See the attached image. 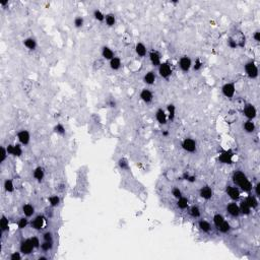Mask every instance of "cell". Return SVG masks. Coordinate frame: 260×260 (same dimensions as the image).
Here are the masks:
<instances>
[{
    "label": "cell",
    "mask_w": 260,
    "mask_h": 260,
    "mask_svg": "<svg viewBox=\"0 0 260 260\" xmlns=\"http://www.w3.org/2000/svg\"><path fill=\"white\" fill-rule=\"evenodd\" d=\"M104 65V62L101 59H98V60H96V62L94 63V68L95 69H100L101 67H103Z\"/></svg>",
    "instance_id": "cell-47"
},
{
    "label": "cell",
    "mask_w": 260,
    "mask_h": 260,
    "mask_svg": "<svg viewBox=\"0 0 260 260\" xmlns=\"http://www.w3.org/2000/svg\"><path fill=\"white\" fill-rule=\"evenodd\" d=\"M0 226H1V231L5 232L8 230V219L5 215H2L1 217V221H0Z\"/></svg>",
    "instance_id": "cell-30"
},
{
    "label": "cell",
    "mask_w": 260,
    "mask_h": 260,
    "mask_svg": "<svg viewBox=\"0 0 260 260\" xmlns=\"http://www.w3.org/2000/svg\"><path fill=\"white\" fill-rule=\"evenodd\" d=\"M217 229H219L222 233H228L230 230H231V226H230V224L228 222L224 221V222H222V224L219 228H217Z\"/></svg>",
    "instance_id": "cell-35"
},
{
    "label": "cell",
    "mask_w": 260,
    "mask_h": 260,
    "mask_svg": "<svg viewBox=\"0 0 260 260\" xmlns=\"http://www.w3.org/2000/svg\"><path fill=\"white\" fill-rule=\"evenodd\" d=\"M44 225V217L43 215H38L36 219L32 222V227L35 230H41Z\"/></svg>",
    "instance_id": "cell-16"
},
{
    "label": "cell",
    "mask_w": 260,
    "mask_h": 260,
    "mask_svg": "<svg viewBox=\"0 0 260 260\" xmlns=\"http://www.w3.org/2000/svg\"><path fill=\"white\" fill-rule=\"evenodd\" d=\"M246 202L249 204V206L251 207V208H256L257 206H258V200H257V198L255 196H248L246 199Z\"/></svg>",
    "instance_id": "cell-24"
},
{
    "label": "cell",
    "mask_w": 260,
    "mask_h": 260,
    "mask_svg": "<svg viewBox=\"0 0 260 260\" xmlns=\"http://www.w3.org/2000/svg\"><path fill=\"white\" fill-rule=\"evenodd\" d=\"M23 155V150H21V147L19 144H15L14 145V157H21Z\"/></svg>",
    "instance_id": "cell-44"
},
{
    "label": "cell",
    "mask_w": 260,
    "mask_h": 260,
    "mask_svg": "<svg viewBox=\"0 0 260 260\" xmlns=\"http://www.w3.org/2000/svg\"><path fill=\"white\" fill-rule=\"evenodd\" d=\"M143 80H144V82L147 83V85H153V83H155V72H152V71L147 72L144 75Z\"/></svg>",
    "instance_id": "cell-18"
},
{
    "label": "cell",
    "mask_w": 260,
    "mask_h": 260,
    "mask_svg": "<svg viewBox=\"0 0 260 260\" xmlns=\"http://www.w3.org/2000/svg\"><path fill=\"white\" fill-rule=\"evenodd\" d=\"M46 259H47V257H44V256H42L39 258V260H46Z\"/></svg>",
    "instance_id": "cell-57"
},
{
    "label": "cell",
    "mask_w": 260,
    "mask_h": 260,
    "mask_svg": "<svg viewBox=\"0 0 260 260\" xmlns=\"http://www.w3.org/2000/svg\"><path fill=\"white\" fill-rule=\"evenodd\" d=\"M177 206L179 207L180 209H186L188 207V199L185 197H182V196L180 198H178Z\"/></svg>",
    "instance_id": "cell-25"
},
{
    "label": "cell",
    "mask_w": 260,
    "mask_h": 260,
    "mask_svg": "<svg viewBox=\"0 0 260 260\" xmlns=\"http://www.w3.org/2000/svg\"><path fill=\"white\" fill-rule=\"evenodd\" d=\"M193 67H194V70H199V69L202 67L201 61H200L199 59H197V60L195 61V64H194V66H193Z\"/></svg>",
    "instance_id": "cell-51"
},
{
    "label": "cell",
    "mask_w": 260,
    "mask_h": 260,
    "mask_svg": "<svg viewBox=\"0 0 260 260\" xmlns=\"http://www.w3.org/2000/svg\"><path fill=\"white\" fill-rule=\"evenodd\" d=\"M24 88H27V91H29V88H32V83L29 82V80H26V81H24Z\"/></svg>",
    "instance_id": "cell-55"
},
{
    "label": "cell",
    "mask_w": 260,
    "mask_h": 260,
    "mask_svg": "<svg viewBox=\"0 0 260 260\" xmlns=\"http://www.w3.org/2000/svg\"><path fill=\"white\" fill-rule=\"evenodd\" d=\"M222 91L227 98H233L235 95V85L233 83H226L222 88Z\"/></svg>",
    "instance_id": "cell-8"
},
{
    "label": "cell",
    "mask_w": 260,
    "mask_h": 260,
    "mask_svg": "<svg viewBox=\"0 0 260 260\" xmlns=\"http://www.w3.org/2000/svg\"><path fill=\"white\" fill-rule=\"evenodd\" d=\"M23 211H24V214L26 217H32V215L35 214V208H34V206L32 204L28 203V204H24L23 206Z\"/></svg>",
    "instance_id": "cell-20"
},
{
    "label": "cell",
    "mask_w": 260,
    "mask_h": 260,
    "mask_svg": "<svg viewBox=\"0 0 260 260\" xmlns=\"http://www.w3.org/2000/svg\"><path fill=\"white\" fill-rule=\"evenodd\" d=\"M49 202H50V205L52 207H55V206H58L59 203H60V198L57 195H53L49 198Z\"/></svg>",
    "instance_id": "cell-33"
},
{
    "label": "cell",
    "mask_w": 260,
    "mask_h": 260,
    "mask_svg": "<svg viewBox=\"0 0 260 260\" xmlns=\"http://www.w3.org/2000/svg\"><path fill=\"white\" fill-rule=\"evenodd\" d=\"M54 129H55V132H57L58 134H61V135L65 134V128L63 127V125H61V124L56 125Z\"/></svg>",
    "instance_id": "cell-45"
},
{
    "label": "cell",
    "mask_w": 260,
    "mask_h": 260,
    "mask_svg": "<svg viewBox=\"0 0 260 260\" xmlns=\"http://www.w3.org/2000/svg\"><path fill=\"white\" fill-rule=\"evenodd\" d=\"M53 245H52V242H49V241H45L43 244L41 245V248L43 251H49V250L52 249Z\"/></svg>",
    "instance_id": "cell-40"
},
{
    "label": "cell",
    "mask_w": 260,
    "mask_h": 260,
    "mask_svg": "<svg viewBox=\"0 0 260 260\" xmlns=\"http://www.w3.org/2000/svg\"><path fill=\"white\" fill-rule=\"evenodd\" d=\"M243 113H244L245 117H247L248 119H254L255 117H256L257 111H256V109H255V107L253 105H250V104H248V105L245 106Z\"/></svg>",
    "instance_id": "cell-6"
},
{
    "label": "cell",
    "mask_w": 260,
    "mask_h": 260,
    "mask_svg": "<svg viewBox=\"0 0 260 260\" xmlns=\"http://www.w3.org/2000/svg\"><path fill=\"white\" fill-rule=\"evenodd\" d=\"M168 111H169L170 120H174V118H175V106L174 105H169V106H168Z\"/></svg>",
    "instance_id": "cell-41"
},
{
    "label": "cell",
    "mask_w": 260,
    "mask_h": 260,
    "mask_svg": "<svg viewBox=\"0 0 260 260\" xmlns=\"http://www.w3.org/2000/svg\"><path fill=\"white\" fill-rule=\"evenodd\" d=\"M255 194L256 196H260V183H257L255 185Z\"/></svg>",
    "instance_id": "cell-54"
},
{
    "label": "cell",
    "mask_w": 260,
    "mask_h": 260,
    "mask_svg": "<svg viewBox=\"0 0 260 260\" xmlns=\"http://www.w3.org/2000/svg\"><path fill=\"white\" fill-rule=\"evenodd\" d=\"M198 227H199L200 230L204 233H208V232H210V230H211V226H210L209 222H206V221H203V219L198 222Z\"/></svg>",
    "instance_id": "cell-21"
},
{
    "label": "cell",
    "mask_w": 260,
    "mask_h": 260,
    "mask_svg": "<svg viewBox=\"0 0 260 260\" xmlns=\"http://www.w3.org/2000/svg\"><path fill=\"white\" fill-rule=\"evenodd\" d=\"M10 259L11 260H21V254H19V252H13L10 256Z\"/></svg>",
    "instance_id": "cell-50"
},
{
    "label": "cell",
    "mask_w": 260,
    "mask_h": 260,
    "mask_svg": "<svg viewBox=\"0 0 260 260\" xmlns=\"http://www.w3.org/2000/svg\"><path fill=\"white\" fill-rule=\"evenodd\" d=\"M227 193L230 196V198L233 200H237L240 198V191L239 189L236 187H232V186H228L227 187Z\"/></svg>",
    "instance_id": "cell-10"
},
{
    "label": "cell",
    "mask_w": 260,
    "mask_h": 260,
    "mask_svg": "<svg viewBox=\"0 0 260 260\" xmlns=\"http://www.w3.org/2000/svg\"><path fill=\"white\" fill-rule=\"evenodd\" d=\"M155 118L160 124H166L167 123V115L163 109H158L155 113Z\"/></svg>",
    "instance_id": "cell-15"
},
{
    "label": "cell",
    "mask_w": 260,
    "mask_h": 260,
    "mask_svg": "<svg viewBox=\"0 0 260 260\" xmlns=\"http://www.w3.org/2000/svg\"><path fill=\"white\" fill-rule=\"evenodd\" d=\"M34 177H35V179H37L38 181H42V180H43V178H44V170H43V168H41V167L37 168V169L34 171Z\"/></svg>",
    "instance_id": "cell-27"
},
{
    "label": "cell",
    "mask_w": 260,
    "mask_h": 260,
    "mask_svg": "<svg viewBox=\"0 0 260 260\" xmlns=\"http://www.w3.org/2000/svg\"><path fill=\"white\" fill-rule=\"evenodd\" d=\"M102 55L104 58L107 59V60H111L114 57V52L111 50L109 47H104L102 50Z\"/></svg>",
    "instance_id": "cell-22"
},
{
    "label": "cell",
    "mask_w": 260,
    "mask_h": 260,
    "mask_svg": "<svg viewBox=\"0 0 260 260\" xmlns=\"http://www.w3.org/2000/svg\"><path fill=\"white\" fill-rule=\"evenodd\" d=\"M135 52H136V54H137L138 56L144 57L145 55H147V47L143 45L142 43L136 44V46H135Z\"/></svg>",
    "instance_id": "cell-17"
},
{
    "label": "cell",
    "mask_w": 260,
    "mask_h": 260,
    "mask_svg": "<svg viewBox=\"0 0 260 260\" xmlns=\"http://www.w3.org/2000/svg\"><path fill=\"white\" fill-rule=\"evenodd\" d=\"M24 46H26L28 49H29V50H35V49H36V47H37L36 41H35L34 39H32V38H29L27 40H24Z\"/></svg>",
    "instance_id": "cell-26"
},
{
    "label": "cell",
    "mask_w": 260,
    "mask_h": 260,
    "mask_svg": "<svg viewBox=\"0 0 260 260\" xmlns=\"http://www.w3.org/2000/svg\"><path fill=\"white\" fill-rule=\"evenodd\" d=\"M245 71H246L247 75L251 78H256L258 76V68H257L256 64L252 61L245 64Z\"/></svg>",
    "instance_id": "cell-2"
},
{
    "label": "cell",
    "mask_w": 260,
    "mask_h": 260,
    "mask_svg": "<svg viewBox=\"0 0 260 260\" xmlns=\"http://www.w3.org/2000/svg\"><path fill=\"white\" fill-rule=\"evenodd\" d=\"M224 221H225V217H222V214H214V224L215 225V227L219 228L222 224V222H224Z\"/></svg>",
    "instance_id": "cell-31"
},
{
    "label": "cell",
    "mask_w": 260,
    "mask_h": 260,
    "mask_svg": "<svg viewBox=\"0 0 260 260\" xmlns=\"http://www.w3.org/2000/svg\"><path fill=\"white\" fill-rule=\"evenodd\" d=\"M233 181L236 185L239 187H241V189H243L245 192H250L252 190V184L250 183L248 178L246 177V175L244 173L237 171L233 175Z\"/></svg>",
    "instance_id": "cell-1"
},
{
    "label": "cell",
    "mask_w": 260,
    "mask_h": 260,
    "mask_svg": "<svg viewBox=\"0 0 260 260\" xmlns=\"http://www.w3.org/2000/svg\"><path fill=\"white\" fill-rule=\"evenodd\" d=\"M7 155H8V152H7V150H6V148H4L3 147H1V163L5 161V158H6V157H7Z\"/></svg>",
    "instance_id": "cell-48"
},
{
    "label": "cell",
    "mask_w": 260,
    "mask_h": 260,
    "mask_svg": "<svg viewBox=\"0 0 260 260\" xmlns=\"http://www.w3.org/2000/svg\"><path fill=\"white\" fill-rule=\"evenodd\" d=\"M17 137H18L19 142H21V144H24V145L28 144V143L29 142V139H31V136H29V133L27 130H21V131H19L18 134H17Z\"/></svg>",
    "instance_id": "cell-9"
},
{
    "label": "cell",
    "mask_w": 260,
    "mask_h": 260,
    "mask_svg": "<svg viewBox=\"0 0 260 260\" xmlns=\"http://www.w3.org/2000/svg\"><path fill=\"white\" fill-rule=\"evenodd\" d=\"M119 167L122 170H128L129 169V164H128V161L126 158H120L119 160Z\"/></svg>",
    "instance_id": "cell-37"
},
{
    "label": "cell",
    "mask_w": 260,
    "mask_h": 260,
    "mask_svg": "<svg viewBox=\"0 0 260 260\" xmlns=\"http://www.w3.org/2000/svg\"><path fill=\"white\" fill-rule=\"evenodd\" d=\"M228 45H229L230 48H232V49H235V48H237V47H238L236 41H235V39H233V38L229 39V41H228Z\"/></svg>",
    "instance_id": "cell-46"
},
{
    "label": "cell",
    "mask_w": 260,
    "mask_h": 260,
    "mask_svg": "<svg viewBox=\"0 0 260 260\" xmlns=\"http://www.w3.org/2000/svg\"><path fill=\"white\" fill-rule=\"evenodd\" d=\"M34 245L32 243V240L31 239H27L24 241L21 242V252L23 254H26V255H29L33 252L34 250Z\"/></svg>",
    "instance_id": "cell-4"
},
{
    "label": "cell",
    "mask_w": 260,
    "mask_h": 260,
    "mask_svg": "<svg viewBox=\"0 0 260 260\" xmlns=\"http://www.w3.org/2000/svg\"><path fill=\"white\" fill-rule=\"evenodd\" d=\"M105 21L108 27H113L116 23V17L113 13H109L105 16Z\"/></svg>",
    "instance_id": "cell-28"
},
{
    "label": "cell",
    "mask_w": 260,
    "mask_h": 260,
    "mask_svg": "<svg viewBox=\"0 0 260 260\" xmlns=\"http://www.w3.org/2000/svg\"><path fill=\"white\" fill-rule=\"evenodd\" d=\"M94 16H95V18L96 19V21H105V16L106 15H104V13L101 10H99V9H96V10L94 11Z\"/></svg>",
    "instance_id": "cell-36"
},
{
    "label": "cell",
    "mask_w": 260,
    "mask_h": 260,
    "mask_svg": "<svg viewBox=\"0 0 260 260\" xmlns=\"http://www.w3.org/2000/svg\"><path fill=\"white\" fill-rule=\"evenodd\" d=\"M227 211L234 217H238V215L240 214V208H239V206L237 205V203H235V202L228 204Z\"/></svg>",
    "instance_id": "cell-11"
},
{
    "label": "cell",
    "mask_w": 260,
    "mask_h": 260,
    "mask_svg": "<svg viewBox=\"0 0 260 260\" xmlns=\"http://www.w3.org/2000/svg\"><path fill=\"white\" fill-rule=\"evenodd\" d=\"M172 194H173V196H174L175 198H177V199L182 196L181 190H180L178 187H174V188H173V189H172Z\"/></svg>",
    "instance_id": "cell-43"
},
{
    "label": "cell",
    "mask_w": 260,
    "mask_h": 260,
    "mask_svg": "<svg viewBox=\"0 0 260 260\" xmlns=\"http://www.w3.org/2000/svg\"><path fill=\"white\" fill-rule=\"evenodd\" d=\"M182 147L183 150L188 152H194L196 150V142L192 138H186V139L183 140Z\"/></svg>",
    "instance_id": "cell-3"
},
{
    "label": "cell",
    "mask_w": 260,
    "mask_h": 260,
    "mask_svg": "<svg viewBox=\"0 0 260 260\" xmlns=\"http://www.w3.org/2000/svg\"><path fill=\"white\" fill-rule=\"evenodd\" d=\"M31 240H32V243H33L35 248H39V247H40V240L38 239V238L33 237V238H31Z\"/></svg>",
    "instance_id": "cell-49"
},
{
    "label": "cell",
    "mask_w": 260,
    "mask_h": 260,
    "mask_svg": "<svg viewBox=\"0 0 260 260\" xmlns=\"http://www.w3.org/2000/svg\"><path fill=\"white\" fill-rule=\"evenodd\" d=\"M163 135H164V136H167V135H168V132H167V131H164V132H163Z\"/></svg>",
    "instance_id": "cell-58"
},
{
    "label": "cell",
    "mask_w": 260,
    "mask_h": 260,
    "mask_svg": "<svg viewBox=\"0 0 260 260\" xmlns=\"http://www.w3.org/2000/svg\"><path fill=\"white\" fill-rule=\"evenodd\" d=\"M74 26L75 28H81L83 26V18L81 16H77L74 19Z\"/></svg>",
    "instance_id": "cell-42"
},
{
    "label": "cell",
    "mask_w": 260,
    "mask_h": 260,
    "mask_svg": "<svg viewBox=\"0 0 260 260\" xmlns=\"http://www.w3.org/2000/svg\"><path fill=\"white\" fill-rule=\"evenodd\" d=\"M7 152H8V155H14V145L13 144H8V147H7Z\"/></svg>",
    "instance_id": "cell-53"
},
{
    "label": "cell",
    "mask_w": 260,
    "mask_h": 260,
    "mask_svg": "<svg viewBox=\"0 0 260 260\" xmlns=\"http://www.w3.org/2000/svg\"><path fill=\"white\" fill-rule=\"evenodd\" d=\"M4 189H5L7 192H13L14 185H13V183H12L11 180H9V179L5 180V182H4Z\"/></svg>",
    "instance_id": "cell-34"
},
{
    "label": "cell",
    "mask_w": 260,
    "mask_h": 260,
    "mask_svg": "<svg viewBox=\"0 0 260 260\" xmlns=\"http://www.w3.org/2000/svg\"><path fill=\"white\" fill-rule=\"evenodd\" d=\"M44 241L52 242V234L50 232H47V233L44 234Z\"/></svg>",
    "instance_id": "cell-52"
},
{
    "label": "cell",
    "mask_w": 260,
    "mask_h": 260,
    "mask_svg": "<svg viewBox=\"0 0 260 260\" xmlns=\"http://www.w3.org/2000/svg\"><path fill=\"white\" fill-rule=\"evenodd\" d=\"M239 208H240V212H242L243 214H249L250 211H251V207H250L249 204L246 202V200L242 201V203L239 206Z\"/></svg>",
    "instance_id": "cell-23"
},
{
    "label": "cell",
    "mask_w": 260,
    "mask_h": 260,
    "mask_svg": "<svg viewBox=\"0 0 260 260\" xmlns=\"http://www.w3.org/2000/svg\"><path fill=\"white\" fill-rule=\"evenodd\" d=\"M189 214L191 215L192 217H200V209H199V207L196 206V205H193L191 208L189 209Z\"/></svg>",
    "instance_id": "cell-32"
},
{
    "label": "cell",
    "mask_w": 260,
    "mask_h": 260,
    "mask_svg": "<svg viewBox=\"0 0 260 260\" xmlns=\"http://www.w3.org/2000/svg\"><path fill=\"white\" fill-rule=\"evenodd\" d=\"M219 161L222 163H226V164H228V163L231 162V155H229V152H224L222 155L219 157Z\"/></svg>",
    "instance_id": "cell-38"
},
{
    "label": "cell",
    "mask_w": 260,
    "mask_h": 260,
    "mask_svg": "<svg viewBox=\"0 0 260 260\" xmlns=\"http://www.w3.org/2000/svg\"><path fill=\"white\" fill-rule=\"evenodd\" d=\"M110 67L113 70H118L121 67V60L119 57H113L110 60Z\"/></svg>",
    "instance_id": "cell-19"
},
{
    "label": "cell",
    "mask_w": 260,
    "mask_h": 260,
    "mask_svg": "<svg viewBox=\"0 0 260 260\" xmlns=\"http://www.w3.org/2000/svg\"><path fill=\"white\" fill-rule=\"evenodd\" d=\"M28 224H29V221H28V219H27L26 217H21V219L18 221V224H17V225H18V229H19V230L24 229V228L28 226Z\"/></svg>",
    "instance_id": "cell-39"
},
{
    "label": "cell",
    "mask_w": 260,
    "mask_h": 260,
    "mask_svg": "<svg viewBox=\"0 0 260 260\" xmlns=\"http://www.w3.org/2000/svg\"><path fill=\"white\" fill-rule=\"evenodd\" d=\"M253 38H254V40H255V41H256V42H259V41H260V33H259L258 31L255 32V34H254Z\"/></svg>",
    "instance_id": "cell-56"
},
{
    "label": "cell",
    "mask_w": 260,
    "mask_h": 260,
    "mask_svg": "<svg viewBox=\"0 0 260 260\" xmlns=\"http://www.w3.org/2000/svg\"><path fill=\"white\" fill-rule=\"evenodd\" d=\"M191 65H192L191 59H190L189 57L184 56V57H182V58L180 59L179 66H180V68L182 69V71H184V72H187V71L190 69V67H191Z\"/></svg>",
    "instance_id": "cell-7"
},
{
    "label": "cell",
    "mask_w": 260,
    "mask_h": 260,
    "mask_svg": "<svg viewBox=\"0 0 260 260\" xmlns=\"http://www.w3.org/2000/svg\"><path fill=\"white\" fill-rule=\"evenodd\" d=\"M150 62L152 63V65L155 66H160L161 64V55L158 54L157 51H152L150 53Z\"/></svg>",
    "instance_id": "cell-14"
},
{
    "label": "cell",
    "mask_w": 260,
    "mask_h": 260,
    "mask_svg": "<svg viewBox=\"0 0 260 260\" xmlns=\"http://www.w3.org/2000/svg\"><path fill=\"white\" fill-rule=\"evenodd\" d=\"M199 193H200V196H201L202 198H204V199H207V200L210 199V198L212 197V194H214L211 188H210L209 186H203L201 189H200Z\"/></svg>",
    "instance_id": "cell-12"
},
{
    "label": "cell",
    "mask_w": 260,
    "mask_h": 260,
    "mask_svg": "<svg viewBox=\"0 0 260 260\" xmlns=\"http://www.w3.org/2000/svg\"><path fill=\"white\" fill-rule=\"evenodd\" d=\"M158 73L162 77L167 78L169 77L172 73V68H171L170 64L165 62V63H161L160 66H158Z\"/></svg>",
    "instance_id": "cell-5"
},
{
    "label": "cell",
    "mask_w": 260,
    "mask_h": 260,
    "mask_svg": "<svg viewBox=\"0 0 260 260\" xmlns=\"http://www.w3.org/2000/svg\"><path fill=\"white\" fill-rule=\"evenodd\" d=\"M243 127H244V130L248 133L253 132V131L255 130V124L252 122V121H247V122H245Z\"/></svg>",
    "instance_id": "cell-29"
},
{
    "label": "cell",
    "mask_w": 260,
    "mask_h": 260,
    "mask_svg": "<svg viewBox=\"0 0 260 260\" xmlns=\"http://www.w3.org/2000/svg\"><path fill=\"white\" fill-rule=\"evenodd\" d=\"M140 98H141V100L143 101V102L145 103H150L152 101V91H150V90H147V88H144V90L141 91V93H140Z\"/></svg>",
    "instance_id": "cell-13"
}]
</instances>
